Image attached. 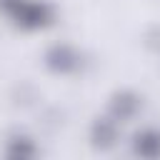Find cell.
<instances>
[{"mask_svg":"<svg viewBox=\"0 0 160 160\" xmlns=\"http://www.w3.org/2000/svg\"><path fill=\"white\" fill-rule=\"evenodd\" d=\"M55 18H58V8L50 0H22V5L12 15V22L25 32H35L50 28Z\"/></svg>","mask_w":160,"mask_h":160,"instance_id":"6da1fadb","label":"cell"},{"mask_svg":"<svg viewBox=\"0 0 160 160\" xmlns=\"http://www.w3.org/2000/svg\"><path fill=\"white\" fill-rule=\"evenodd\" d=\"M42 65L52 75H72L82 68V52L70 42H52L42 52Z\"/></svg>","mask_w":160,"mask_h":160,"instance_id":"7a4b0ae2","label":"cell"},{"mask_svg":"<svg viewBox=\"0 0 160 160\" xmlns=\"http://www.w3.org/2000/svg\"><path fill=\"white\" fill-rule=\"evenodd\" d=\"M88 140L100 152L115 150L118 142H120V122L112 115H98V118H92L90 130H88Z\"/></svg>","mask_w":160,"mask_h":160,"instance_id":"3957f363","label":"cell"},{"mask_svg":"<svg viewBox=\"0 0 160 160\" xmlns=\"http://www.w3.org/2000/svg\"><path fill=\"white\" fill-rule=\"evenodd\" d=\"M142 110V98L140 92L130 90V88H120L110 95L108 100V115H112L120 125L122 122H132Z\"/></svg>","mask_w":160,"mask_h":160,"instance_id":"277c9868","label":"cell"},{"mask_svg":"<svg viewBox=\"0 0 160 160\" xmlns=\"http://www.w3.org/2000/svg\"><path fill=\"white\" fill-rule=\"evenodd\" d=\"M132 152L142 160H160V130L158 128H142L130 140Z\"/></svg>","mask_w":160,"mask_h":160,"instance_id":"5b68a950","label":"cell"},{"mask_svg":"<svg viewBox=\"0 0 160 160\" xmlns=\"http://www.w3.org/2000/svg\"><path fill=\"white\" fill-rule=\"evenodd\" d=\"M38 152H40V148H38L35 138L28 132H12L5 140V155L10 160H32V158H38Z\"/></svg>","mask_w":160,"mask_h":160,"instance_id":"8992f818","label":"cell"},{"mask_svg":"<svg viewBox=\"0 0 160 160\" xmlns=\"http://www.w3.org/2000/svg\"><path fill=\"white\" fill-rule=\"evenodd\" d=\"M142 45H145L148 52L160 55V22H152V25L145 28V32H142Z\"/></svg>","mask_w":160,"mask_h":160,"instance_id":"52a82bcc","label":"cell"},{"mask_svg":"<svg viewBox=\"0 0 160 160\" xmlns=\"http://www.w3.org/2000/svg\"><path fill=\"white\" fill-rule=\"evenodd\" d=\"M20 5H22V0H0V12L8 15V18H12Z\"/></svg>","mask_w":160,"mask_h":160,"instance_id":"ba28073f","label":"cell"}]
</instances>
